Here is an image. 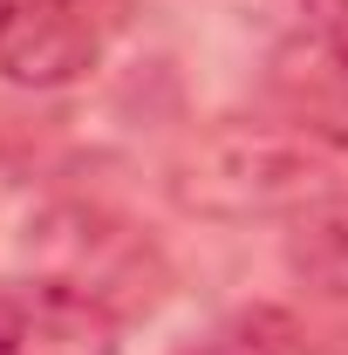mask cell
Masks as SVG:
<instances>
[{"label":"cell","mask_w":348,"mask_h":355,"mask_svg":"<svg viewBox=\"0 0 348 355\" xmlns=\"http://www.w3.org/2000/svg\"><path fill=\"white\" fill-rule=\"evenodd\" d=\"M0 355H116V321L62 280L0 301Z\"/></svg>","instance_id":"cell-3"},{"label":"cell","mask_w":348,"mask_h":355,"mask_svg":"<svg viewBox=\"0 0 348 355\" xmlns=\"http://www.w3.org/2000/svg\"><path fill=\"white\" fill-rule=\"evenodd\" d=\"M348 191V144L314 123H225L177 164V198L205 219L307 212Z\"/></svg>","instance_id":"cell-1"},{"label":"cell","mask_w":348,"mask_h":355,"mask_svg":"<svg viewBox=\"0 0 348 355\" xmlns=\"http://www.w3.org/2000/svg\"><path fill=\"white\" fill-rule=\"evenodd\" d=\"M0 14H7V0H0Z\"/></svg>","instance_id":"cell-7"},{"label":"cell","mask_w":348,"mask_h":355,"mask_svg":"<svg viewBox=\"0 0 348 355\" xmlns=\"http://www.w3.org/2000/svg\"><path fill=\"white\" fill-rule=\"evenodd\" d=\"M287 342H294V328H287L280 308H239L225 321H212L191 349H177V355H287Z\"/></svg>","instance_id":"cell-5"},{"label":"cell","mask_w":348,"mask_h":355,"mask_svg":"<svg viewBox=\"0 0 348 355\" xmlns=\"http://www.w3.org/2000/svg\"><path fill=\"white\" fill-rule=\"evenodd\" d=\"M307 7V35L328 48H348V0H301Z\"/></svg>","instance_id":"cell-6"},{"label":"cell","mask_w":348,"mask_h":355,"mask_svg":"<svg viewBox=\"0 0 348 355\" xmlns=\"http://www.w3.org/2000/svg\"><path fill=\"white\" fill-rule=\"evenodd\" d=\"M287 260H294V273L314 280L321 294H342V301H348V191L307 205L301 219H294Z\"/></svg>","instance_id":"cell-4"},{"label":"cell","mask_w":348,"mask_h":355,"mask_svg":"<svg viewBox=\"0 0 348 355\" xmlns=\"http://www.w3.org/2000/svg\"><path fill=\"white\" fill-rule=\"evenodd\" d=\"M130 0H7L0 14V76L21 89H62L89 76L123 35Z\"/></svg>","instance_id":"cell-2"}]
</instances>
